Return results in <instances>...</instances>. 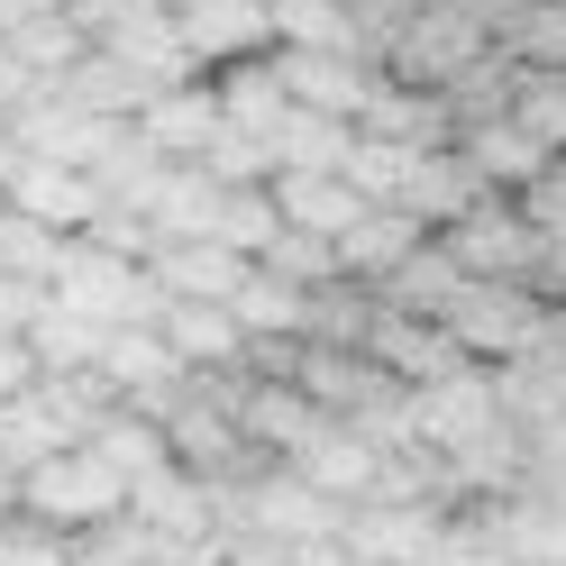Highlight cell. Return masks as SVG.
<instances>
[{
  "mask_svg": "<svg viewBox=\"0 0 566 566\" xmlns=\"http://www.w3.org/2000/svg\"><path fill=\"white\" fill-rule=\"evenodd\" d=\"M28 101H38V83H28V74H19V55L0 46V119H10V111H28Z\"/></svg>",
  "mask_w": 566,
  "mask_h": 566,
  "instance_id": "obj_29",
  "label": "cell"
},
{
  "mask_svg": "<svg viewBox=\"0 0 566 566\" xmlns=\"http://www.w3.org/2000/svg\"><path fill=\"white\" fill-rule=\"evenodd\" d=\"M46 302L74 311V321H92V329H128V321H156V311H165L147 265H128V256H111V247H92V238H64L55 247Z\"/></svg>",
  "mask_w": 566,
  "mask_h": 566,
  "instance_id": "obj_1",
  "label": "cell"
},
{
  "mask_svg": "<svg viewBox=\"0 0 566 566\" xmlns=\"http://www.w3.org/2000/svg\"><path fill=\"white\" fill-rule=\"evenodd\" d=\"M174 46H184L192 74H220L238 55H265L274 28H265V0H184L174 10Z\"/></svg>",
  "mask_w": 566,
  "mask_h": 566,
  "instance_id": "obj_6",
  "label": "cell"
},
{
  "mask_svg": "<svg viewBox=\"0 0 566 566\" xmlns=\"http://www.w3.org/2000/svg\"><path fill=\"white\" fill-rule=\"evenodd\" d=\"M147 283L165 302H229L238 283H247V256H229L220 238H165L156 256H147Z\"/></svg>",
  "mask_w": 566,
  "mask_h": 566,
  "instance_id": "obj_12",
  "label": "cell"
},
{
  "mask_svg": "<svg viewBox=\"0 0 566 566\" xmlns=\"http://www.w3.org/2000/svg\"><path fill=\"white\" fill-rule=\"evenodd\" d=\"M128 521H147L156 539L210 548V530H220V484H201V475H184V467L165 457L156 475H137V484H128Z\"/></svg>",
  "mask_w": 566,
  "mask_h": 566,
  "instance_id": "obj_7",
  "label": "cell"
},
{
  "mask_svg": "<svg viewBox=\"0 0 566 566\" xmlns=\"http://www.w3.org/2000/svg\"><path fill=\"white\" fill-rule=\"evenodd\" d=\"M0 566H74V539L28 512H0Z\"/></svg>",
  "mask_w": 566,
  "mask_h": 566,
  "instance_id": "obj_26",
  "label": "cell"
},
{
  "mask_svg": "<svg viewBox=\"0 0 566 566\" xmlns=\"http://www.w3.org/2000/svg\"><path fill=\"white\" fill-rule=\"evenodd\" d=\"M28 10H74V0H28Z\"/></svg>",
  "mask_w": 566,
  "mask_h": 566,
  "instance_id": "obj_31",
  "label": "cell"
},
{
  "mask_svg": "<svg viewBox=\"0 0 566 566\" xmlns=\"http://www.w3.org/2000/svg\"><path fill=\"white\" fill-rule=\"evenodd\" d=\"M439 247H448L457 274H484V283H530V265H539V229L521 220V201H493V192L467 220H448Z\"/></svg>",
  "mask_w": 566,
  "mask_h": 566,
  "instance_id": "obj_4",
  "label": "cell"
},
{
  "mask_svg": "<svg viewBox=\"0 0 566 566\" xmlns=\"http://www.w3.org/2000/svg\"><path fill=\"white\" fill-rule=\"evenodd\" d=\"M0 201H10V210H28V220H46L55 238H83V229H92V210H101L92 174H74V165H28V156L10 165Z\"/></svg>",
  "mask_w": 566,
  "mask_h": 566,
  "instance_id": "obj_11",
  "label": "cell"
},
{
  "mask_svg": "<svg viewBox=\"0 0 566 566\" xmlns=\"http://www.w3.org/2000/svg\"><path fill=\"white\" fill-rule=\"evenodd\" d=\"M156 10H184V0H156Z\"/></svg>",
  "mask_w": 566,
  "mask_h": 566,
  "instance_id": "obj_32",
  "label": "cell"
},
{
  "mask_svg": "<svg viewBox=\"0 0 566 566\" xmlns=\"http://www.w3.org/2000/svg\"><path fill=\"white\" fill-rule=\"evenodd\" d=\"M28 384H38V357H28L19 338H0V402H10V394H28Z\"/></svg>",
  "mask_w": 566,
  "mask_h": 566,
  "instance_id": "obj_28",
  "label": "cell"
},
{
  "mask_svg": "<svg viewBox=\"0 0 566 566\" xmlns=\"http://www.w3.org/2000/svg\"><path fill=\"white\" fill-rule=\"evenodd\" d=\"M521 220L539 229L548 247H566V156H548V165L521 184Z\"/></svg>",
  "mask_w": 566,
  "mask_h": 566,
  "instance_id": "obj_27",
  "label": "cell"
},
{
  "mask_svg": "<svg viewBox=\"0 0 566 566\" xmlns=\"http://www.w3.org/2000/svg\"><path fill=\"white\" fill-rule=\"evenodd\" d=\"M283 229V210L265 184H220V220H210V238L229 247V256H256V247Z\"/></svg>",
  "mask_w": 566,
  "mask_h": 566,
  "instance_id": "obj_23",
  "label": "cell"
},
{
  "mask_svg": "<svg viewBox=\"0 0 566 566\" xmlns=\"http://www.w3.org/2000/svg\"><path fill=\"white\" fill-rule=\"evenodd\" d=\"M420 238H430V229H411L394 201H366V210H357V229H338V238H329V247H338V283H384Z\"/></svg>",
  "mask_w": 566,
  "mask_h": 566,
  "instance_id": "obj_16",
  "label": "cell"
},
{
  "mask_svg": "<svg viewBox=\"0 0 566 566\" xmlns=\"http://www.w3.org/2000/svg\"><path fill=\"white\" fill-rule=\"evenodd\" d=\"M28 19V0H0V38H10V28Z\"/></svg>",
  "mask_w": 566,
  "mask_h": 566,
  "instance_id": "obj_30",
  "label": "cell"
},
{
  "mask_svg": "<svg viewBox=\"0 0 566 566\" xmlns=\"http://www.w3.org/2000/svg\"><path fill=\"white\" fill-rule=\"evenodd\" d=\"M347 147H357V128H347V119L283 111V128H274V174H347Z\"/></svg>",
  "mask_w": 566,
  "mask_h": 566,
  "instance_id": "obj_20",
  "label": "cell"
},
{
  "mask_svg": "<svg viewBox=\"0 0 566 566\" xmlns=\"http://www.w3.org/2000/svg\"><path fill=\"white\" fill-rule=\"evenodd\" d=\"M128 128L147 137L165 165H201V147L220 137V101H210V83H174V92H156Z\"/></svg>",
  "mask_w": 566,
  "mask_h": 566,
  "instance_id": "obj_13",
  "label": "cell"
},
{
  "mask_svg": "<svg viewBox=\"0 0 566 566\" xmlns=\"http://www.w3.org/2000/svg\"><path fill=\"white\" fill-rule=\"evenodd\" d=\"M265 64H274L293 111H321V119H347V128H357L366 92H375V64L357 46H265Z\"/></svg>",
  "mask_w": 566,
  "mask_h": 566,
  "instance_id": "obj_5",
  "label": "cell"
},
{
  "mask_svg": "<svg viewBox=\"0 0 566 566\" xmlns=\"http://www.w3.org/2000/svg\"><path fill=\"white\" fill-rule=\"evenodd\" d=\"M475 201H484V174L457 156V147H420L411 174H402V192H394V210H402L411 229H430V238H439L448 220H467Z\"/></svg>",
  "mask_w": 566,
  "mask_h": 566,
  "instance_id": "obj_9",
  "label": "cell"
},
{
  "mask_svg": "<svg viewBox=\"0 0 566 566\" xmlns=\"http://www.w3.org/2000/svg\"><path fill=\"white\" fill-rule=\"evenodd\" d=\"M101 338H111V329H92V321H74V311H55V302L19 329V347L38 357V375H83V366H101Z\"/></svg>",
  "mask_w": 566,
  "mask_h": 566,
  "instance_id": "obj_22",
  "label": "cell"
},
{
  "mask_svg": "<svg viewBox=\"0 0 566 566\" xmlns=\"http://www.w3.org/2000/svg\"><path fill=\"white\" fill-rule=\"evenodd\" d=\"M92 375L111 384L128 411H156L174 384H184V357H174V347L156 338V321H128V329H111V338H101V366H92Z\"/></svg>",
  "mask_w": 566,
  "mask_h": 566,
  "instance_id": "obj_8",
  "label": "cell"
},
{
  "mask_svg": "<svg viewBox=\"0 0 566 566\" xmlns=\"http://www.w3.org/2000/svg\"><path fill=\"white\" fill-rule=\"evenodd\" d=\"M0 46L19 55V74L38 83V92H55V74H64V64H74V55H83V28L64 19V10H28V19H19V28H10V38H0Z\"/></svg>",
  "mask_w": 566,
  "mask_h": 566,
  "instance_id": "obj_21",
  "label": "cell"
},
{
  "mask_svg": "<svg viewBox=\"0 0 566 566\" xmlns=\"http://www.w3.org/2000/svg\"><path fill=\"white\" fill-rule=\"evenodd\" d=\"M457 156L484 174V192H493V184H530V174L548 165V147H539V137H530L512 111H475V119H457Z\"/></svg>",
  "mask_w": 566,
  "mask_h": 566,
  "instance_id": "obj_14",
  "label": "cell"
},
{
  "mask_svg": "<svg viewBox=\"0 0 566 566\" xmlns=\"http://www.w3.org/2000/svg\"><path fill=\"white\" fill-rule=\"evenodd\" d=\"M539 321H548V311H539L530 283H484V274H467V283H457V302L439 311V329L467 347V357H503V366L539 338Z\"/></svg>",
  "mask_w": 566,
  "mask_h": 566,
  "instance_id": "obj_3",
  "label": "cell"
},
{
  "mask_svg": "<svg viewBox=\"0 0 566 566\" xmlns=\"http://www.w3.org/2000/svg\"><path fill=\"white\" fill-rule=\"evenodd\" d=\"M55 101H74L83 119H137V111L156 101V83H137L128 64H111L101 46H83V55L55 74Z\"/></svg>",
  "mask_w": 566,
  "mask_h": 566,
  "instance_id": "obj_18",
  "label": "cell"
},
{
  "mask_svg": "<svg viewBox=\"0 0 566 566\" xmlns=\"http://www.w3.org/2000/svg\"><path fill=\"white\" fill-rule=\"evenodd\" d=\"M265 192L283 210V229H311V238L357 229V210H366V192L347 184V174H265Z\"/></svg>",
  "mask_w": 566,
  "mask_h": 566,
  "instance_id": "obj_17",
  "label": "cell"
},
{
  "mask_svg": "<svg viewBox=\"0 0 566 566\" xmlns=\"http://www.w3.org/2000/svg\"><path fill=\"white\" fill-rule=\"evenodd\" d=\"M247 265H265V274H283V283H302V293H321V283H338V247L311 238V229H274Z\"/></svg>",
  "mask_w": 566,
  "mask_h": 566,
  "instance_id": "obj_24",
  "label": "cell"
},
{
  "mask_svg": "<svg viewBox=\"0 0 566 566\" xmlns=\"http://www.w3.org/2000/svg\"><path fill=\"white\" fill-rule=\"evenodd\" d=\"M55 229L46 220H28V210H10V201H0V274H19V283H46L55 274Z\"/></svg>",
  "mask_w": 566,
  "mask_h": 566,
  "instance_id": "obj_25",
  "label": "cell"
},
{
  "mask_svg": "<svg viewBox=\"0 0 566 566\" xmlns=\"http://www.w3.org/2000/svg\"><path fill=\"white\" fill-rule=\"evenodd\" d=\"M311 302H321V293H302V283H283L265 265H247V283L229 293V321L247 338H311Z\"/></svg>",
  "mask_w": 566,
  "mask_h": 566,
  "instance_id": "obj_19",
  "label": "cell"
},
{
  "mask_svg": "<svg viewBox=\"0 0 566 566\" xmlns=\"http://www.w3.org/2000/svg\"><path fill=\"white\" fill-rule=\"evenodd\" d=\"M10 503L28 512V521H46V530H64V539H83L92 521H111V512H128V484L101 467L92 448H55V457H38L28 475H10Z\"/></svg>",
  "mask_w": 566,
  "mask_h": 566,
  "instance_id": "obj_2",
  "label": "cell"
},
{
  "mask_svg": "<svg viewBox=\"0 0 566 566\" xmlns=\"http://www.w3.org/2000/svg\"><path fill=\"white\" fill-rule=\"evenodd\" d=\"M156 338L184 357V375H210V366H238L247 357V329L229 321V302H165L156 311Z\"/></svg>",
  "mask_w": 566,
  "mask_h": 566,
  "instance_id": "obj_15",
  "label": "cell"
},
{
  "mask_svg": "<svg viewBox=\"0 0 566 566\" xmlns=\"http://www.w3.org/2000/svg\"><path fill=\"white\" fill-rule=\"evenodd\" d=\"M210 83V101H220V128H238L247 147H265V165H274V128H283V83H274V64L265 55H238V64H220V74H201Z\"/></svg>",
  "mask_w": 566,
  "mask_h": 566,
  "instance_id": "obj_10",
  "label": "cell"
}]
</instances>
